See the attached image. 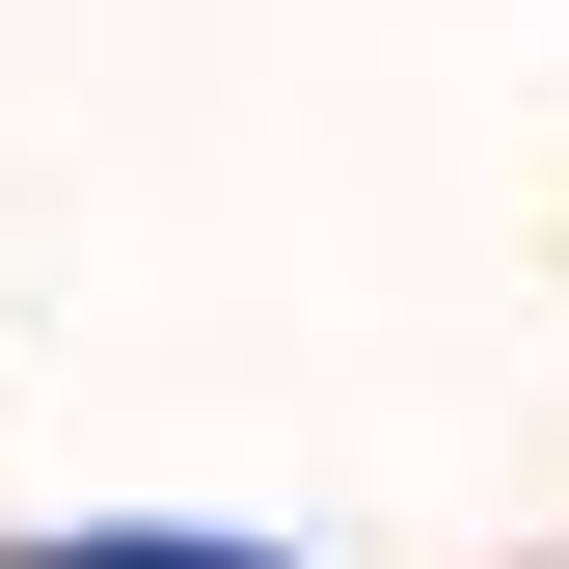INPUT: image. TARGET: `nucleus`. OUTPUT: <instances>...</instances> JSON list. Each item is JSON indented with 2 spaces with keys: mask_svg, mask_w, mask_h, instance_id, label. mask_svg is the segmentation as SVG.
<instances>
[{
  "mask_svg": "<svg viewBox=\"0 0 569 569\" xmlns=\"http://www.w3.org/2000/svg\"><path fill=\"white\" fill-rule=\"evenodd\" d=\"M82 569H244V542H82Z\"/></svg>",
  "mask_w": 569,
  "mask_h": 569,
  "instance_id": "1",
  "label": "nucleus"
}]
</instances>
